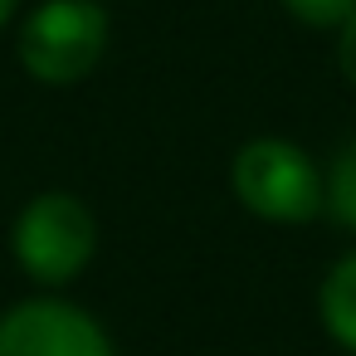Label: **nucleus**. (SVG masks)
<instances>
[{"instance_id": "8", "label": "nucleus", "mask_w": 356, "mask_h": 356, "mask_svg": "<svg viewBox=\"0 0 356 356\" xmlns=\"http://www.w3.org/2000/svg\"><path fill=\"white\" fill-rule=\"evenodd\" d=\"M337 69H341V79L356 88V15L337 30Z\"/></svg>"}, {"instance_id": "5", "label": "nucleus", "mask_w": 356, "mask_h": 356, "mask_svg": "<svg viewBox=\"0 0 356 356\" xmlns=\"http://www.w3.org/2000/svg\"><path fill=\"white\" fill-rule=\"evenodd\" d=\"M317 317L327 327V337L356 356V254L337 259L317 288Z\"/></svg>"}, {"instance_id": "6", "label": "nucleus", "mask_w": 356, "mask_h": 356, "mask_svg": "<svg viewBox=\"0 0 356 356\" xmlns=\"http://www.w3.org/2000/svg\"><path fill=\"white\" fill-rule=\"evenodd\" d=\"M322 210L341 229H356V137L332 156V166L322 176Z\"/></svg>"}, {"instance_id": "1", "label": "nucleus", "mask_w": 356, "mask_h": 356, "mask_svg": "<svg viewBox=\"0 0 356 356\" xmlns=\"http://www.w3.org/2000/svg\"><path fill=\"white\" fill-rule=\"evenodd\" d=\"M229 186H234V200L268 225H307L322 215V171L302 147L283 137L244 142L234 152Z\"/></svg>"}, {"instance_id": "2", "label": "nucleus", "mask_w": 356, "mask_h": 356, "mask_svg": "<svg viewBox=\"0 0 356 356\" xmlns=\"http://www.w3.org/2000/svg\"><path fill=\"white\" fill-rule=\"evenodd\" d=\"M108 54V10L98 0H44L20 25V64L35 83L64 88L88 79Z\"/></svg>"}, {"instance_id": "4", "label": "nucleus", "mask_w": 356, "mask_h": 356, "mask_svg": "<svg viewBox=\"0 0 356 356\" xmlns=\"http://www.w3.org/2000/svg\"><path fill=\"white\" fill-rule=\"evenodd\" d=\"M0 356H118L103 322L64 298H25L0 317Z\"/></svg>"}, {"instance_id": "3", "label": "nucleus", "mask_w": 356, "mask_h": 356, "mask_svg": "<svg viewBox=\"0 0 356 356\" xmlns=\"http://www.w3.org/2000/svg\"><path fill=\"white\" fill-rule=\"evenodd\" d=\"M10 244H15L20 268L35 283H69L88 268V259L98 249V225L79 195L44 191L20 210Z\"/></svg>"}, {"instance_id": "7", "label": "nucleus", "mask_w": 356, "mask_h": 356, "mask_svg": "<svg viewBox=\"0 0 356 356\" xmlns=\"http://www.w3.org/2000/svg\"><path fill=\"white\" fill-rule=\"evenodd\" d=\"M283 10L307 30H341L356 15V0H283Z\"/></svg>"}, {"instance_id": "9", "label": "nucleus", "mask_w": 356, "mask_h": 356, "mask_svg": "<svg viewBox=\"0 0 356 356\" xmlns=\"http://www.w3.org/2000/svg\"><path fill=\"white\" fill-rule=\"evenodd\" d=\"M10 15H15V0H0V25H6Z\"/></svg>"}]
</instances>
